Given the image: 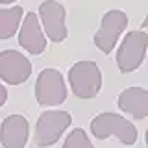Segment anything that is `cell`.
<instances>
[{"label": "cell", "mask_w": 148, "mask_h": 148, "mask_svg": "<svg viewBox=\"0 0 148 148\" xmlns=\"http://www.w3.org/2000/svg\"><path fill=\"white\" fill-rule=\"evenodd\" d=\"M18 45L26 50V52L39 56L46 50V39L45 32L39 24L37 13H26L22 18V26L18 30Z\"/></svg>", "instance_id": "obj_9"}, {"label": "cell", "mask_w": 148, "mask_h": 148, "mask_svg": "<svg viewBox=\"0 0 148 148\" xmlns=\"http://www.w3.org/2000/svg\"><path fill=\"white\" fill-rule=\"evenodd\" d=\"M63 148H95L89 141V135L85 133V130L82 128H74L69 137L65 139Z\"/></svg>", "instance_id": "obj_13"}, {"label": "cell", "mask_w": 148, "mask_h": 148, "mask_svg": "<svg viewBox=\"0 0 148 148\" xmlns=\"http://www.w3.org/2000/svg\"><path fill=\"white\" fill-rule=\"evenodd\" d=\"M117 104L135 120H143L148 115V91L143 87H128L119 95Z\"/></svg>", "instance_id": "obj_11"}, {"label": "cell", "mask_w": 148, "mask_h": 148, "mask_svg": "<svg viewBox=\"0 0 148 148\" xmlns=\"http://www.w3.org/2000/svg\"><path fill=\"white\" fill-rule=\"evenodd\" d=\"M71 124L72 117L69 111H43L35 124V133H34L35 145L41 148L56 145Z\"/></svg>", "instance_id": "obj_3"}, {"label": "cell", "mask_w": 148, "mask_h": 148, "mask_svg": "<svg viewBox=\"0 0 148 148\" xmlns=\"http://www.w3.org/2000/svg\"><path fill=\"white\" fill-rule=\"evenodd\" d=\"M6 100H8V89L0 83V108L6 104Z\"/></svg>", "instance_id": "obj_14"}, {"label": "cell", "mask_w": 148, "mask_h": 148, "mask_svg": "<svg viewBox=\"0 0 148 148\" xmlns=\"http://www.w3.org/2000/svg\"><path fill=\"white\" fill-rule=\"evenodd\" d=\"M30 137V126L22 115H9L0 126V143L4 148H24Z\"/></svg>", "instance_id": "obj_10"}, {"label": "cell", "mask_w": 148, "mask_h": 148, "mask_svg": "<svg viewBox=\"0 0 148 148\" xmlns=\"http://www.w3.org/2000/svg\"><path fill=\"white\" fill-rule=\"evenodd\" d=\"M65 15L67 13H65L63 4L56 0H45L39 6V13H37L39 24L52 43H61L69 35L67 26H65Z\"/></svg>", "instance_id": "obj_7"}, {"label": "cell", "mask_w": 148, "mask_h": 148, "mask_svg": "<svg viewBox=\"0 0 148 148\" xmlns=\"http://www.w3.org/2000/svg\"><path fill=\"white\" fill-rule=\"evenodd\" d=\"M69 83L74 96L95 98L102 89V72L95 61H78L69 69Z\"/></svg>", "instance_id": "obj_2"}, {"label": "cell", "mask_w": 148, "mask_h": 148, "mask_svg": "<svg viewBox=\"0 0 148 148\" xmlns=\"http://www.w3.org/2000/svg\"><path fill=\"white\" fill-rule=\"evenodd\" d=\"M32 74V61L17 50L0 52V80L9 85H21Z\"/></svg>", "instance_id": "obj_8"}, {"label": "cell", "mask_w": 148, "mask_h": 148, "mask_svg": "<svg viewBox=\"0 0 148 148\" xmlns=\"http://www.w3.org/2000/svg\"><path fill=\"white\" fill-rule=\"evenodd\" d=\"M146 46H148V35L146 32L137 30V32H130L126 34L124 41L119 46L117 52V67L122 74H130L133 71H137L145 61V54H146Z\"/></svg>", "instance_id": "obj_4"}, {"label": "cell", "mask_w": 148, "mask_h": 148, "mask_svg": "<svg viewBox=\"0 0 148 148\" xmlns=\"http://www.w3.org/2000/svg\"><path fill=\"white\" fill-rule=\"evenodd\" d=\"M128 26V17L120 9H109L100 22V30L95 35V45L100 52L111 54L117 45L120 34Z\"/></svg>", "instance_id": "obj_6"}, {"label": "cell", "mask_w": 148, "mask_h": 148, "mask_svg": "<svg viewBox=\"0 0 148 148\" xmlns=\"http://www.w3.org/2000/svg\"><path fill=\"white\" fill-rule=\"evenodd\" d=\"M35 98L41 106H59L67 98V85L61 72L56 69H43L35 82Z\"/></svg>", "instance_id": "obj_5"}, {"label": "cell", "mask_w": 148, "mask_h": 148, "mask_svg": "<svg viewBox=\"0 0 148 148\" xmlns=\"http://www.w3.org/2000/svg\"><path fill=\"white\" fill-rule=\"evenodd\" d=\"M91 133L96 139L104 141V139L115 137L119 139L122 145H135L137 143V128L130 122L128 119L120 117L117 113H100L92 119L91 122Z\"/></svg>", "instance_id": "obj_1"}, {"label": "cell", "mask_w": 148, "mask_h": 148, "mask_svg": "<svg viewBox=\"0 0 148 148\" xmlns=\"http://www.w3.org/2000/svg\"><path fill=\"white\" fill-rule=\"evenodd\" d=\"M22 17H24V9L21 6L0 9V39H11L18 32Z\"/></svg>", "instance_id": "obj_12"}, {"label": "cell", "mask_w": 148, "mask_h": 148, "mask_svg": "<svg viewBox=\"0 0 148 148\" xmlns=\"http://www.w3.org/2000/svg\"><path fill=\"white\" fill-rule=\"evenodd\" d=\"M15 0H0V4H13Z\"/></svg>", "instance_id": "obj_15"}]
</instances>
